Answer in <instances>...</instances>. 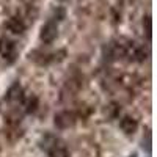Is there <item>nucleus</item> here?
<instances>
[{
  "mask_svg": "<svg viewBox=\"0 0 157 157\" xmlns=\"http://www.w3.org/2000/svg\"><path fill=\"white\" fill-rule=\"evenodd\" d=\"M60 2H66V0H60Z\"/></svg>",
  "mask_w": 157,
  "mask_h": 157,
  "instance_id": "obj_10",
  "label": "nucleus"
},
{
  "mask_svg": "<svg viewBox=\"0 0 157 157\" xmlns=\"http://www.w3.org/2000/svg\"><path fill=\"white\" fill-rule=\"evenodd\" d=\"M143 27H145V32L148 35V38H151V32H152V25H151V17L146 16L145 21H143Z\"/></svg>",
  "mask_w": 157,
  "mask_h": 157,
  "instance_id": "obj_9",
  "label": "nucleus"
},
{
  "mask_svg": "<svg viewBox=\"0 0 157 157\" xmlns=\"http://www.w3.org/2000/svg\"><path fill=\"white\" fill-rule=\"evenodd\" d=\"M75 123V115L69 110H63L60 113L55 115V126L58 129H68V127H72Z\"/></svg>",
  "mask_w": 157,
  "mask_h": 157,
  "instance_id": "obj_3",
  "label": "nucleus"
},
{
  "mask_svg": "<svg viewBox=\"0 0 157 157\" xmlns=\"http://www.w3.org/2000/svg\"><path fill=\"white\" fill-rule=\"evenodd\" d=\"M49 155L50 157H69V152H68V149L64 148L63 145H60L58 141H55L54 145H52L50 148H49Z\"/></svg>",
  "mask_w": 157,
  "mask_h": 157,
  "instance_id": "obj_6",
  "label": "nucleus"
},
{
  "mask_svg": "<svg viewBox=\"0 0 157 157\" xmlns=\"http://www.w3.org/2000/svg\"><path fill=\"white\" fill-rule=\"evenodd\" d=\"M120 127L126 134H134V132H137V129H138V123H137V120H134L132 116H124L121 120V123H120Z\"/></svg>",
  "mask_w": 157,
  "mask_h": 157,
  "instance_id": "obj_5",
  "label": "nucleus"
},
{
  "mask_svg": "<svg viewBox=\"0 0 157 157\" xmlns=\"http://www.w3.org/2000/svg\"><path fill=\"white\" fill-rule=\"evenodd\" d=\"M58 36V27L54 21H49L47 24H44L39 32V38L44 44H52Z\"/></svg>",
  "mask_w": 157,
  "mask_h": 157,
  "instance_id": "obj_1",
  "label": "nucleus"
},
{
  "mask_svg": "<svg viewBox=\"0 0 157 157\" xmlns=\"http://www.w3.org/2000/svg\"><path fill=\"white\" fill-rule=\"evenodd\" d=\"M0 55L5 60L13 61L16 57V43L10 38H0Z\"/></svg>",
  "mask_w": 157,
  "mask_h": 157,
  "instance_id": "obj_2",
  "label": "nucleus"
},
{
  "mask_svg": "<svg viewBox=\"0 0 157 157\" xmlns=\"http://www.w3.org/2000/svg\"><path fill=\"white\" fill-rule=\"evenodd\" d=\"M22 98V88L16 83V85H13L10 90H8V93H6V99L8 101H17Z\"/></svg>",
  "mask_w": 157,
  "mask_h": 157,
  "instance_id": "obj_7",
  "label": "nucleus"
},
{
  "mask_svg": "<svg viewBox=\"0 0 157 157\" xmlns=\"http://www.w3.org/2000/svg\"><path fill=\"white\" fill-rule=\"evenodd\" d=\"M6 29L14 35H21V33L25 32V24L19 17H10L6 21Z\"/></svg>",
  "mask_w": 157,
  "mask_h": 157,
  "instance_id": "obj_4",
  "label": "nucleus"
},
{
  "mask_svg": "<svg viewBox=\"0 0 157 157\" xmlns=\"http://www.w3.org/2000/svg\"><path fill=\"white\" fill-rule=\"evenodd\" d=\"M36 109H38V98L33 96V98H30L27 101V104H25V112H27V113H33Z\"/></svg>",
  "mask_w": 157,
  "mask_h": 157,
  "instance_id": "obj_8",
  "label": "nucleus"
}]
</instances>
